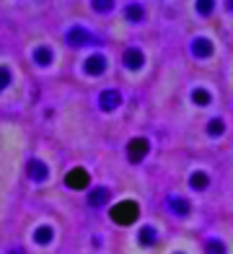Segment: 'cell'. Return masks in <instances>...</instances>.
I'll return each mask as SVG.
<instances>
[{
  "instance_id": "5",
  "label": "cell",
  "mask_w": 233,
  "mask_h": 254,
  "mask_svg": "<svg viewBox=\"0 0 233 254\" xmlns=\"http://www.w3.org/2000/svg\"><path fill=\"white\" fill-rule=\"evenodd\" d=\"M37 239L42 241V244H44V241H50V228H42L39 234H37Z\"/></svg>"
},
{
  "instance_id": "3",
  "label": "cell",
  "mask_w": 233,
  "mask_h": 254,
  "mask_svg": "<svg viewBox=\"0 0 233 254\" xmlns=\"http://www.w3.org/2000/svg\"><path fill=\"white\" fill-rule=\"evenodd\" d=\"M70 184H73V187H83V174H70Z\"/></svg>"
},
{
  "instance_id": "2",
  "label": "cell",
  "mask_w": 233,
  "mask_h": 254,
  "mask_svg": "<svg viewBox=\"0 0 233 254\" xmlns=\"http://www.w3.org/2000/svg\"><path fill=\"white\" fill-rule=\"evenodd\" d=\"M104 200H107V190H99V192L91 197V202H93V205H101Z\"/></svg>"
},
{
  "instance_id": "4",
  "label": "cell",
  "mask_w": 233,
  "mask_h": 254,
  "mask_svg": "<svg viewBox=\"0 0 233 254\" xmlns=\"http://www.w3.org/2000/svg\"><path fill=\"white\" fill-rule=\"evenodd\" d=\"M207 252H210V254H223V247H220L218 241H210V244H207Z\"/></svg>"
},
{
  "instance_id": "1",
  "label": "cell",
  "mask_w": 233,
  "mask_h": 254,
  "mask_svg": "<svg viewBox=\"0 0 233 254\" xmlns=\"http://www.w3.org/2000/svg\"><path fill=\"white\" fill-rule=\"evenodd\" d=\"M135 205L132 202H124V205H119V207H116V210H114V221H119V223H130L132 221V218H135Z\"/></svg>"
}]
</instances>
